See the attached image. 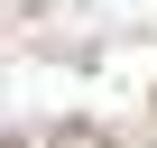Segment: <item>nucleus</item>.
<instances>
[{
    "label": "nucleus",
    "mask_w": 157,
    "mask_h": 148,
    "mask_svg": "<svg viewBox=\"0 0 157 148\" xmlns=\"http://www.w3.org/2000/svg\"><path fill=\"white\" fill-rule=\"evenodd\" d=\"M0 148H28V139H0Z\"/></svg>",
    "instance_id": "nucleus-2"
},
{
    "label": "nucleus",
    "mask_w": 157,
    "mask_h": 148,
    "mask_svg": "<svg viewBox=\"0 0 157 148\" xmlns=\"http://www.w3.org/2000/svg\"><path fill=\"white\" fill-rule=\"evenodd\" d=\"M46 148H120V139H111L102 120H56V139H46Z\"/></svg>",
    "instance_id": "nucleus-1"
}]
</instances>
